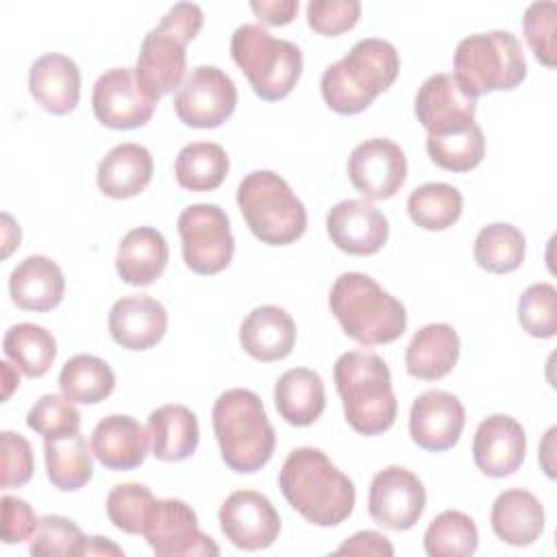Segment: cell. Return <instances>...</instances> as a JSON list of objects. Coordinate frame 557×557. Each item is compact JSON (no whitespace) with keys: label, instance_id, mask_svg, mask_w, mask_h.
Listing matches in <instances>:
<instances>
[{"label":"cell","instance_id":"cell-41","mask_svg":"<svg viewBox=\"0 0 557 557\" xmlns=\"http://www.w3.org/2000/svg\"><path fill=\"white\" fill-rule=\"evenodd\" d=\"M518 322L537 339L557 333V289L550 283H533L518 298Z\"/></svg>","mask_w":557,"mask_h":557},{"label":"cell","instance_id":"cell-1","mask_svg":"<svg viewBox=\"0 0 557 557\" xmlns=\"http://www.w3.org/2000/svg\"><path fill=\"white\" fill-rule=\"evenodd\" d=\"M285 500L315 527H337L355 509V483L313 446L294 448L278 472Z\"/></svg>","mask_w":557,"mask_h":557},{"label":"cell","instance_id":"cell-38","mask_svg":"<svg viewBox=\"0 0 557 557\" xmlns=\"http://www.w3.org/2000/svg\"><path fill=\"white\" fill-rule=\"evenodd\" d=\"M479 548V531L470 516L457 509L437 513L424 531V553L429 557H468Z\"/></svg>","mask_w":557,"mask_h":557},{"label":"cell","instance_id":"cell-26","mask_svg":"<svg viewBox=\"0 0 557 557\" xmlns=\"http://www.w3.org/2000/svg\"><path fill=\"white\" fill-rule=\"evenodd\" d=\"M9 294L24 311H50L65 294L63 270L44 255H30L13 268L9 276Z\"/></svg>","mask_w":557,"mask_h":557},{"label":"cell","instance_id":"cell-23","mask_svg":"<svg viewBox=\"0 0 557 557\" xmlns=\"http://www.w3.org/2000/svg\"><path fill=\"white\" fill-rule=\"evenodd\" d=\"M148 431L126 413L102 418L91 433V453L107 470H135L148 455Z\"/></svg>","mask_w":557,"mask_h":557},{"label":"cell","instance_id":"cell-46","mask_svg":"<svg viewBox=\"0 0 557 557\" xmlns=\"http://www.w3.org/2000/svg\"><path fill=\"white\" fill-rule=\"evenodd\" d=\"M35 472L33 448L28 440L13 431H2V490L22 487Z\"/></svg>","mask_w":557,"mask_h":557},{"label":"cell","instance_id":"cell-8","mask_svg":"<svg viewBox=\"0 0 557 557\" xmlns=\"http://www.w3.org/2000/svg\"><path fill=\"white\" fill-rule=\"evenodd\" d=\"M455 81L470 96L509 91L527 78V59L509 30H487L463 37L455 50Z\"/></svg>","mask_w":557,"mask_h":557},{"label":"cell","instance_id":"cell-27","mask_svg":"<svg viewBox=\"0 0 557 557\" xmlns=\"http://www.w3.org/2000/svg\"><path fill=\"white\" fill-rule=\"evenodd\" d=\"M490 524L498 540L511 546H529L544 533L546 513L535 494L511 487L496 496L490 511Z\"/></svg>","mask_w":557,"mask_h":557},{"label":"cell","instance_id":"cell-11","mask_svg":"<svg viewBox=\"0 0 557 557\" xmlns=\"http://www.w3.org/2000/svg\"><path fill=\"white\" fill-rule=\"evenodd\" d=\"M237 107L233 78L215 65H198L181 83L174 96L176 117L191 128H215Z\"/></svg>","mask_w":557,"mask_h":557},{"label":"cell","instance_id":"cell-29","mask_svg":"<svg viewBox=\"0 0 557 557\" xmlns=\"http://www.w3.org/2000/svg\"><path fill=\"white\" fill-rule=\"evenodd\" d=\"M168 259L170 250L163 233L152 226H137L117 246L115 272L128 285H150L163 274Z\"/></svg>","mask_w":557,"mask_h":557},{"label":"cell","instance_id":"cell-25","mask_svg":"<svg viewBox=\"0 0 557 557\" xmlns=\"http://www.w3.org/2000/svg\"><path fill=\"white\" fill-rule=\"evenodd\" d=\"M154 161L146 146L126 141L113 146L98 163V189L115 200L141 194L152 181Z\"/></svg>","mask_w":557,"mask_h":557},{"label":"cell","instance_id":"cell-13","mask_svg":"<svg viewBox=\"0 0 557 557\" xmlns=\"http://www.w3.org/2000/svg\"><path fill=\"white\" fill-rule=\"evenodd\" d=\"M141 535L159 557L220 555L218 544L200 531L196 511L178 498L154 500Z\"/></svg>","mask_w":557,"mask_h":557},{"label":"cell","instance_id":"cell-28","mask_svg":"<svg viewBox=\"0 0 557 557\" xmlns=\"http://www.w3.org/2000/svg\"><path fill=\"white\" fill-rule=\"evenodd\" d=\"M461 342L457 331L446 322H433L416 331L411 337L405 366L413 379L437 381L453 372L459 361Z\"/></svg>","mask_w":557,"mask_h":557},{"label":"cell","instance_id":"cell-52","mask_svg":"<svg viewBox=\"0 0 557 557\" xmlns=\"http://www.w3.org/2000/svg\"><path fill=\"white\" fill-rule=\"evenodd\" d=\"M0 368H2V376H4V383H2V400H7V398L13 394V389L20 385V376H17V370H13L11 363H7V361H2Z\"/></svg>","mask_w":557,"mask_h":557},{"label":"cell","instance_id":"cell-39","mask_svg":"<svg viewBox=\"0 0 557 557\" xmlns=\"http://www.w3.org/2000/svg\"><path fill=\"white\" fill-rule=\"evenodd\" d=\"M429 159L448 172H470L485 157V137L474 122L466 131L450 135H426Z\"/></svg>","mask_w":557,"mask_h":557},{"label":"cell","instance_id":"cell-21","mask_svg":"<svg viewBox=\"0 0 557 557\" xmlns=\"http://www.w3.org/2000/svg\"><path fill=\"white\" fill-rule=\"evenodd\" d=\"M168 331L165 307L148 296H124L109 311V333L126 350H148L157 346Z\"/></svg>","mask_w":557,"mask_h":557},{"label":"cell","instance_id":"cell-5","mask_svg":"<svg viewBox=\"0 0 557 557\" xmlns=\"http://www.w3.org/2000/svg\"><path fill=\"white\" fill-rule=\"evenodd\" d=\"M329 307L344 333L363 346L392 344L407 329L405 305L363 272L339 274Z\"/></svg>","mask_w":557,"mask_h":557},{"label":"cell","instance_id":"cell-17","mask_svg":"<svg viewBox=\"0 0 557 557\" xmlns=\"http://www.w3.org/2000/svg\"><path fill=\"white\" fill-rule=\"evenodd\" d=\"M413 111L429 135H450L474 124L476 100L457 85L453 74H433L420 85Z\"/></svg>","mask_w":557,"mask_h":557},{"label":"cell","instance_id":"cell-32","mask_svg":"<svg viewBox=\"0 0 557 557\" xmlns=\"http://www.w3.org/2000/svg\"><path fill=\"white\" fill-rule=\"evenodd\" d=\"M44 459L50 483L61 492H76L94 476L91 448L81 431L44 440Z\"/></svg>","mask_w":557,"mask_h":557},{"label":"cell","instance_id":"cell-51","mask_svg":"<svg viewBox=\"0 0 557 557\" xmlns=\"http://www.w3.org/2000/svg\"><path fill=\"white\" fill-rule=\"evenodd\" d=\"M555 433L557 426H550L540 444V466L548 479H555Z\"/></svg>","mask_w":557,"mask_h":557},{"label":"cell","instance_id":"cell-37","mask_svg":"<svg viewBox=\"0 0 557 557\" xmlns=\"http://www.w3.org/2000/svg\"><path fill=\"white\" fill-rule=\"evenodd\" d=\"M463 211V196L448 183H424L407 198L411 222L424 231H444L453 226Z\"/></svg>","mask_w":557,"mask_h":557},{"label":"cell","instance_id":"cell-43","mask_svg":"<svg viewBox=\"0 0 557 557\" xmlns=\"http://www.w3.org/2000/svg\"><path fill=\"white\" fill-rule=\"evenodd\" d=\"M81 537L83 531L74 520L59 513H50L39 518V524L30 535L28 550L30 555L41 557H63L74 553Z\"/></svg>","mask_w":557,"mask_h":557},{"label":"cell","instance_id":"cell-24","mask_svg":"<svg viewBox=\"0 0 557 557\" xmlns=\"http://www.w3.org/2000/svg\"><path fill=\"white\" fill-rule=\"evenodd\" d=\"M239 344L257 361H281L296 346V322L283 307H255L239 324Z\"/></svg>","mask_w":557,"mask_h":557},{"label":"cell","instance_id":"cell-30","mask_svg":"<svg viewBox=\"0 0 557 557\" xmlns=\"http://www.w3.org/2000/svg\"><path fill=\"white\" fill-rule=\"evenodd\" d=\"M148 435L152 455L159 461H183L198 448V418L185 405H161L148 416Z\"/></svg>","mask_w":557,"mask_h":557},{"label":"cell","instance_id":"cell-9","mask_svg":"<svg viewBox=\"0 0 557 557\" xmlns=\"http://www.w3.org/2000/svg\"><path fill=\"white\" fill-rule=\"evenodd\" d=\"M231 57L252 91L268 102L285 98L302 72V52L287 39L272 37L259 24H242L231 37Z\"/></svg>","mask_w":557,"mask_h":557},{"label":"cell","instance_id":"cell-49","mask_svg":"<svg viewBox=\"0 0 557 557\" xmlns=\"http://www.w3.org/2000/svg\"><path fill=\"white\" fill-rule=\"evenodd\" d=\"M298 0H252V13L268 26L289 24L298 13Z\"/></svg>","mask_w":557,"mask_h":557},{"label":"cell","instance_id":"cell-50","mask_svg":"<svg viewBox=\"0 0 557 557\" xmlns=\"http://www.w3.org/2000/svg\"><path fill=\"white\" fill-rule=\"evenodd\" d=\"M72 555H104V557H122L124 550L113 540L102 535H83Z\"/></svg>","mask_w":557,"mask_h":557},{"label":"cell","instance_id":"cell-2","mask_svg":"<svg viewBox=\"0 0 557 557\" xmlns=\"http://www.w3.org/2000/svg\"><path fill=\"white\" fill-rule=\"evenodd\" d=\"M400 70V57L387 39H359L320 78L324 102L342 115L366 111L374 98L389 89Z\"/></svg>","mask_w":557,"mask_h":557},{"label":"cell","instance_id":"cell-40","mask_svg":"<svg viewBox=\"0 0 557 557\" xmlns=\"http://www.w3.org/2000/svg\"><path fill=\"white\" fill-rule=\"evenodd\" d=\"M150 487L144 483H120L107 494V516L115 529L128 535H141L146 518L154 505Z\"/></svg>","mask_w":557,"mask_h":557},{"label":"cell","instance_id":"cell-47","mask_svg":"<svg viewBox=\"0 0 557 557\" xmlns=\"http://www.w3.org/2000/svg\"><path fill=\"white\" fill-rule=\"evenodd\" d=\"M39 524L33 507L17 496H2V542L4 544H20L30 540Z\"/></svg>","mask_w":557,"mask_h":557},{"label":"cell","instance_id":"cell-7","mask_svg":"<svg viewBox=\"0 0 557 557\" xmlns=\"http://www.w3.org/2000/svg\"><path fill=\"white\" fill-rule=\"evenodd\" d=\"M237 207L250 233L268 246H287L307 231V209L287 181L272 170L246 174L237 187Z\"/></svg>","mask_w":557,"mask_h":557},{"label":"cell","instance_id":"cell-14","mask_svg":"<svg viewBox=\"0 0 557 557\" xmlns=\"http://www.w3.org/2000/svg\"><path fill=\"white\" fill-rule=\"evenodd\" d=\"M424 505V485L411 470L387 466L374 474L368 492V511L376 524L407 531L422 518Z\"/></svg>","mask_w":557,"mask_h":557},{"label":"cell","instance_id":"cell-35","mask_svg":"<svg viewBox=\"0 0 557 557\" xmlns=\"http://www.w3.org/2000/svg\"><path fill=\"white\" fill-rule=\"evenodd\" d=\"M2 350L28 379H39L57 357V339L39 324L20 322L4 333Z\"/></svg>","mask_w":557,"mask_h":557},{"label":"cell","instance_id":"cell-18","mask_svg":"<svg viewBox=\"0 0 557 557\" xmlns=\"http://www.w3.org/2000/svg\"><path fill=\"white\" fill-rule=\"evenodd\" d=\"M466 424L461 400L444 389L422 392L409 411L411 440L431 453H442L459 442Z\"/></svg>","mask_w":557,"mask_h":557},{"label":"cell","instance_id":"cell-10","mask_svg":"<svg viewBox=\"0 0 557 557\" xmlns=\"http://www.w3.org/2000/svg\"><path fill=\"white\" fill-rule=\"evenodd\" d=\"M176 226L183 261L191 272L209 276L228 268L235 252V239L228 215L220 205H189L181 211Z\"/></svg>","mask_w":557,"mask_h":557},{"label":"cell","instance_id":"cell-15","mask_svg":"<svg viewBox=\"0 0 557 557\" xmlns=\"http://www.w3.org/2000/svg\"><path fill=\"white\" fill-rule=\"evenodd\" d=\"M348 178L368 200L392 198L407 181V157L398 144L372 137L355 146L348 157Z\"/></svg>","mask_w":557,"mask_h":557},{"label":"cell","instance_id":"cell-48","mask_svg":"<svg viewBox=\"0 0 557 557\" xmlns=\"http://www.w3.org/2000/svg\"><path fill=\"white\" fill-rule=\"evenodd\" d=\"M335 555H374V557H392L394 546L392 542L376 533V531H359L346 537L337 548Z\"/></svg>","mask_w":557,"mask_h":557},{"label":"cell","instance_id":"cell-16","mask_svg":"<svg viewBox=\"0 0 557 557\" xmlns=\"http://www.w3.org/2000/svg\"><path fill=\"white\" fill-rule=\"evenodd\" d=\"M226 540L242 550H263L281 533V516L268 496L255 490H237L226 496L218 513Z\"/></svg>","mask_w":557,"mask_h":557},{"label":"cell","instance_id":"cell-4","mask_svg":"<svg viewBox=\"0 0 557 557\" xmlns=\"http://www.w3.org/2000/svg\"><path fill=\"white\" fill-rule=\"evenodd\" d=\"M333 379L344 405L346 422L361 435L385 433L398 411L387 363L366 350H348L337 357Z\"/></svg>","mask_w":557,"mask_h":557},{"label":"cell","instance_id":"cell-36","mask_svg":"<svg viewBox=\"0 0 557 557\" xmlns=\"http://www.w3.org/2000/svg\"><path fill=\"white\" fill-rule=\"evenodd\" d=\"M527 239L522 231L507 222H492L476 233L474 261L492 274H509L524 261Z\"/></svg>","mask_w":557,"mask_h":557},{"label":"cell","instance_id":"cell-42","mask_svg":"<svg viewBox=\"0 0 557 557\" xmlns=\"http://www.w3.org/2000/svg\"><path fill=\"white\" fill-rule=\"evenodd\" d=\"M28 429L39 433L44 440L63 435V433H78L81 431V411L74 407L72 400L57 394H44L26 416Z\"/></svg>","mask_w":557,"mask_h":557},{"label":"cell","instance_id":"cell-3","mask_svg":"<svg viewBox=\"0 0 557 557\" xmlns=\"http://www.w3.org/2000/svg\"><path fill=\"white\" fill-rule=\"evenodd\" d=\"M211 420L222 461L233 472L252 474L270 461L276 433L252 389L233 387L222 392L213 403Z\"/></svg>","mask_w":557,"mask_h":557},{"label":"cell","instance_id":"cell-45","mask_svg":"<svg viewBox=\"0 0 557 557\" xmlns=\"http://www.w3.org/2000/svg\"><path fill=\"white\" fill-rule=\"evenodd\" d=\"M361 17L359 0H311L307 4V24L326 37L350 30Z\"/></svg>","mask_w":557,"mask_h":557},{"label":"cell","instance_id":"cell-22","mask_svg":"<svg viewBox=\"0 0 557 557\" xmlns=\"http://www.w3.org/2000/svg\"><path fill=\"white\" fill-rule=\"evenodd\" d=\"M28 91L37 104L52 115H67L81 100V70L74 59L46 52L33 61Z\"/></svg>","mask_w":557,"mask_h":557},{"label":"cell","instance_id":"cell-31","mask_svg":"<svg viewBox=\"0 0 557 557\" xmlns=\"http://www.w3.org/2000/svg\"><path fill=\"white\" fill-rule=\"evenodd\" d=\"M274 405L278 416L292 426L313 424L324 407V381L315 370L292 368L283 372L274 385Z\"/></svg>","mask_w":557,"mask_h":557},{"label":"cell","instance_id":"cell-12","mask_svg":"<svg viewBox=\"0 0 557 557\" xmlns=\"http://www.w3.org/2000/svg\"><path fill=\"white\" fill-rule=\"evenodd\" d=\"M157 102L159 100L139 83L135 67H111L102 72L91 91L96 120L115 131L148 124Z\"/></svg>","mask_w":557,"mask_h":557},{"label":"cell","instance_id":"cell-33","mask_svg":"<svg viewBox=\"0 0 557 557\" xmlns=\"http://www.w3.org/2000/svg\"><path fill=\"white\" fill-rule=\"evenodd\" d=\"M61 394L81 405H96L111 396L115 389V372L96 355H74L59 372Z\"/></svg>","mask_w":557,"mask_h":557},{"label":"cell","instance_id":"cell-6","mask_svg":"<svg viewBox=\"0 0 557 557\" xmlns=\"http://www.w3.org/2000/svg\"><path fill=\"white\" fill-rule=\"evenodd\" d=\"M205 22L202 9L194 2H176L159 20V24L146 33L135 74L139 83L159 100L181 87L187 70V44L200 33Z\"/></svg>","mask_w":557,"mask_h":557},{"label":"cell","instance_id":"cell-19","mask_svg":"<svg viewBox=\"0 0 557 557\" xmlns=\"http://www.w3.org/2000/svg\"><path fill=\"white\" fill-rule=\"evenodd\" d=\"M326 233L342 252L366 257L387 244L389 224L372 202L348 198L329 211Z\"/></svg>","mask_w":557,"mask_h":557},{"label":"cell","instance_id":"cell-20","mask_svg":"<svg viewBox=\"0 0 557 557\" xmlns=\"http://www.w3.org/2000/svg\"><path fill=\"white\" fill-rule=\"evenodd\" d=\"M527 455V435L522 424L507 413H492L479 422L472 440V459L476 468L503 479L513 474Z\"/></svg>","mask_w":557,"mask_h":557},{"label":"cell","instance_id":"cell-34","mask_svg":"<svg viewBox=\"0 0 557 557\" xmlns=\"http://www.w3.org/2000/svg\"><path fill=\"white\" fill-rule=\"evenodd\" d=\"M228 174V154L220 144L191 141L181 148L174 161V176L183 189H218Z\"/></svg>","mask_w":557,"mask_h":557},{"label":"cell","instance_id":"cell-44","mask_svg":"<svg viewBox=\"0 0 557 557\" xmlns=\"http://www.w3.org/2000/svg\"><path fill=\"white\" fill-rule=\"evenodd\" d=\"M555 2H533L527 7L522 17L527 44L535 59L546 67H555Z\"/></svg>","mask_w":557,"mask_h":557}]
</instances>
